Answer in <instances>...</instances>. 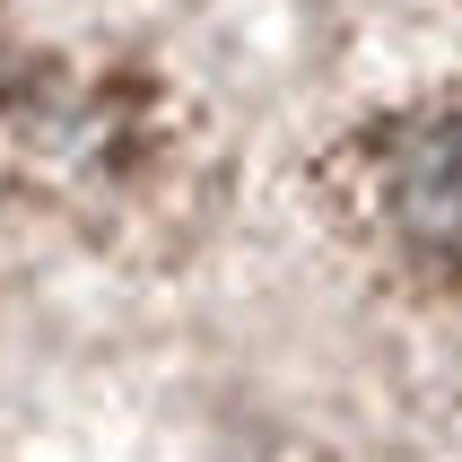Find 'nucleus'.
Returning a JSON list of instances; mask_svg holds the SVG:
<instances>
[{"instance_id": "f257e3e1", "label": "nucleus", "mask_w": 462, "mask_h": 462, "mask_svg": "<svg viewBox=\"0 0 462 462\" xmlns=\"http://www.w3.org/2000/svg\"><path fill=\"white\" fill-rule=\"evenodd\" d=\"M384 209L402 245L462 271V105H428L384 157Z\"/></svg>"}]
</instances>
